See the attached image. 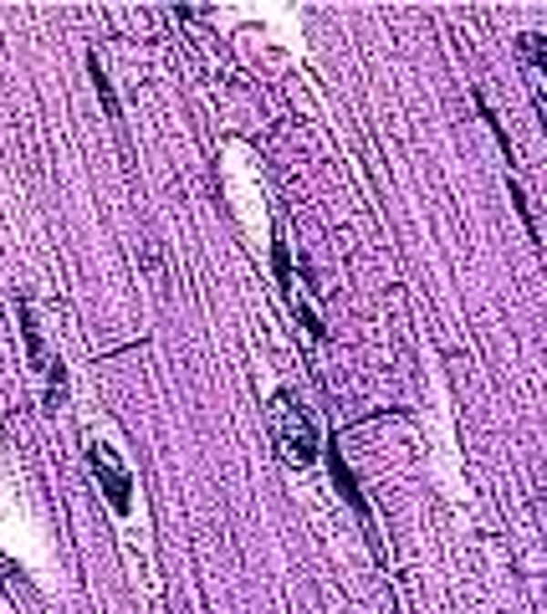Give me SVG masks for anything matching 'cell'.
<instances>
[{
	"instance_id": "277c9868",
	"label": "cell",
	"mask_w": 547,
	"mask_h": 614,
	"mask_svg": "<svg viewBox=\"0 0 547 614\" xmlns=\"http://www.w3.org/2000/svg\"><path fill=\"white\" fill-rule=\"evenodd\" d=\"M92 82H98V98H103L108 118L118 123V98H113V88H108V78H103V67H98V62H92Z\"/></svg>"
},
{
	"instance_id": "7a4b0ae2",
	"label": "cell",
	"mask_w": 547,
	"mask_h": 614,
	"mask_svg": "<svg viewBox=\"0 0 547 614\" xmlns=\"http://www.w3.org/2000/svg\"><path fill=\"white\" fill-rule=\"evenodd\" d=\"M88 466H92V476H98V486H103L108 507L129 512L133 507V482H129V471L118 466L113 451H108V445H88Z\"/></svg>"
},
{
	"instance_id": "5b68a950",
	"label": "cell",
	"mask_w": 547,
	"mask_h": 614,
	"mask_svg": "<svg viewBox=\"0 0 547 614\" xmlns=\"http://www.w3.org/2000/svg\"><path fill=\"white\" fill-rule=\"evenodd\" d=\"M517 41H521V57H527L532 67L547 62V57H542V36H537V31H527V36H517Z\"/></svg>"
},
{
	"instance_id": "3957f363",
	"label": "cell",
	"mask_w": 547,
	"mask_h": 614,
	"mask_svg": "<svg viewBox=\"0 0 547 614\" xmlns=\"http://www.w3.org/2000/svg\"><path fill=\"white\" fill-rule=\"evenodd\" d=\"M327 461H333V482H338V492H343V497H348L358 512H364V497H358V486H353V471L343 466V456H327Z\"/></svg>"
},
{
	"instance_id": "6da1fadb",
	"label": "cell",
	"mask_w": 547,
	"mask_h": 614,
	"mask_svg": "<svg viewBox=\"0 0 547 614\" xmlns=\"http://www.w3.org/2000/svg\"><path fill=\"white\" fill-rule=\"evenodd\" d=\"M266 420H272V445L276 456L287 461V466H313L323 451H317V425L313 415H307V405H302L292 390H276L272 405H266Z\"/></svg>"
}]
</instances>
